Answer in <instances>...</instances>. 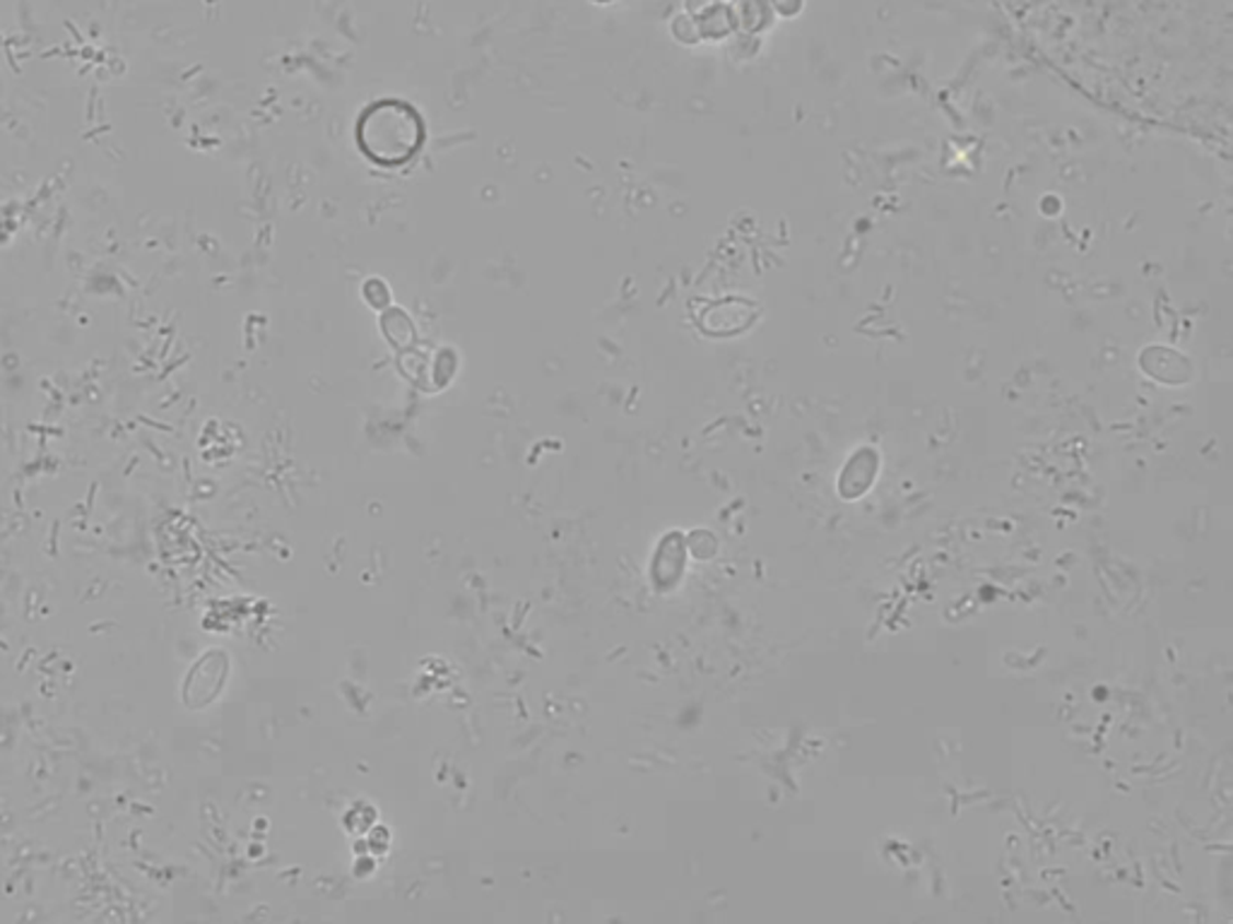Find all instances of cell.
I'll return each instance as SVG.
<instances>
[{
	"label": "cell",
	"instance_id": "6da1fadb",
	"mask_svg": "<svg viewBox=\"0 0 1233 924\" xmlns=\"http://www.w3.org/2000/svg\"><path fill=\"white\" fill-rule=\"evenodd\" d=\"M359 152L369 162L393 169L403 166L422 150L425 120L403 100H379L361 112L355 126Z\"/></svg>",
	"mask_w": 1233,
	"mask_h": 924
},
{
	"label": "cell",
	"instance_id": "7a4b0ae2",
	"mask_svg": "<svg viewBox=\"0 0 1233 924\" xmlns=\"http://www.w3.org/2000/svg\"><path fill=\"white\" fill-rule=\"evenodd\" d=\"M875 474H877V455H875V451H867V448H863V451H857L849 460V465H845L843 472H841V480H839L841 496L849 498V501H853V498H857V496H863L869 489V484L875 482Z\"/></svg>",
	"mask_w": 1233,
	"mask_h": 924
},
{
	"label": "cell",
	"instance_id": "3957f363",
	"mask_svg": "<svg viewBox=\"0 0 1233 924\" xmlns=\"http://www.w3.org/2000/svg\"><path fill=\"white\" fill-rule=\"evenodd\" d=\"M379 325H381L383 337L389 339V343H391L395 349H403V351H405V349H410V347H415V343H417V327H415V321L410 319V313H407L405 309L393 307V303H391L389 309L381 311Z\"/></svg>",
	"mask_w": 1233,
	"mask_h": 924
},
{
	"label": "cell",
	"instance_id": "277c9868",
	"mask_svg": "<svg viewBox=\"0 0 1233 924\" xmlns=\"http://www.w3.org/2000/svg\"><path fill=\"white\" fill-rule=\"evenodd\" d=\"M361 297L369 303L373 311H385L393 303V291L391 285L385 282L381 277H369L365 279V285H361Z\"/></svg>",
	"mask_w": 1233,
	"mask_h": 924
},
{
	"label": "cell",
	"instance_id": "5b68a950",
	"mask_svg": "<svg viewBox=\"0 0 1233 924\" xmlns=\"http://www.w3.org/2000/svg\"><path fill=\"white\" fill-rule=\"evenodd\" d=\"M456 363H458V357H456V351H453L451 347L439 349V355L431 359V379H434V383H437L439 388H443L446 383H449V381L453 379V376H456Z\"/></svg>",
	"mask_w": 1233,
	"mask_h": 924
},
{
	"label": "cell",
	"instance_id": "8992f818",
	"mask_svg": "<svg viewBox=\"0 0 1233 924\" xmlns=\"http://www.w3.org/2000/svg\"><path fill=\"white\" fill-rule=\"evenodd\" d=\"M594 3H598V5H606V3H614V0H594Z\"/></svg>",
	"mask_w": 1233,
	"mask_h": 924
}]
</instances>
